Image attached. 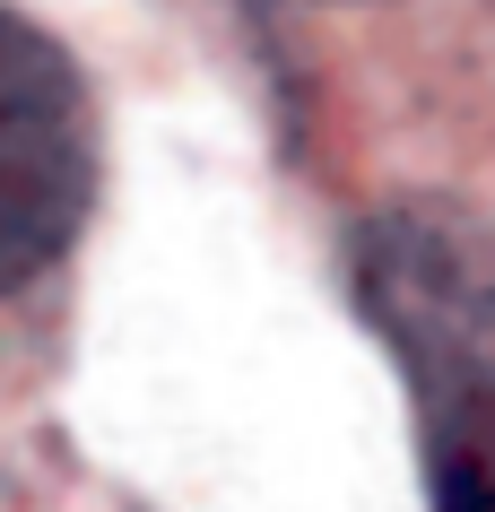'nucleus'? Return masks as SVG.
Returning <instances> with one entry per match:
<instances>
[{
    "label": "nucleus",
    "mask_w": 495,
    "mask_h": 512,
    "mask_svg": "<svg viewBox=\"0 0 495 512\" xmlns=\"http://www.w3.org/2000/svg\"><path fill=\"white\" fill-rule=\"evenodd\" d=\"M365 304L417 382L435 512H495V270L452 226H383Z\"/></svg>",
    "instance_id": "obj_1"
},
{
    "label": "nucleus",
    "mask_w": 495,
    "mask_h": 512,
    "mask_svg": "<svg viewBox=\"0 0 495 512\" xmlns=\"http://www.w3.org/2000/svg\"><path fill=\"white\" fill-rule=\"evenodd\" d=\"M96 200V113L53 35L0 9V296L70 252Z\"/></svg>",
    "instance_id": "obj_2"
}]
</instances>
